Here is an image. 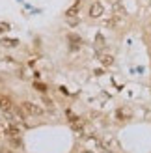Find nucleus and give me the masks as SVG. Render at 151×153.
Masks as SVG:
<instances>
[{
    "label": "nucleus",
    "instance_id": "nucleus-10",
    "mask_svg": "<svg viewBox=\"0 0 151 153\" xmlns=\"http://www.w3.org/2000/svg\"><path fill=\"white\" fill-rule=\"evenodd\" d=\"M99 149H101V153H112L108 148H104V146H99Z\"/></svg>",
    "mask_w": 151,
    "mask_h": 153
},
{
    "label": "nucleus",
    "instance_id": "nucleus-2",
    "mask_svg": "<svg viewBox=\"0 0 151 153\" xmlns=\"http://www.w3.org/2000/svg\"><path fill=\"white\" fill-rule=\"evenodd\" d=\"M4 133L7 138H17V136H21V129L17 127V123L13 120L4 118Z\"/></svg>",
    "mask_w": 151,
    "mask_h": 153
},
{
    "label": "nucleus",
    "instance_id": "nucleus-9",
    "mask_svg": "<svg viewBox=\"0 0 151 153\" xmlns=\"http://www.w3.org/2000/svg\"><path fill=\"white\" fill-rule=\"evenodd\" d=\"M4 45H7V47H15L17 41H15V39H4Z\"/></svg>",
    "mask_w": 151,
    "mask_h": 153
},
{
    "label": "nucleus",
    "instance_id": "nucleus-8",
    "mask_svg": "<svg viewBox=\"0 0 151 153\" xmlns=\"http://www.w3.org/2000/svg\"><path fill=\"white\" fill-rule=\"evenodd\" d=\"M34 88H37L39 91H47V86H45V84H41V82H36V84H34Z\"/></svg>",
    "mask_w": 151,
    "mask_h": 153
},
{
    "label": "nucleus",
    "instance_id": "nucleus-7",
    "mask_svg": "<svg viewBox=\"0 0 151 153\" xmlns=\"http://www.w3.org/2000/svg\"><path fill=\"white\" fill-rule=\"evenodd\" d=\"M101 62H103L104 65H110V64H112V56H101Z\"/></svg>",
    "mask_w": 151,
    "mask_h": 153
},
{
    "label": "nucleus",
    "instance_id": "nucleus-6",
    "mask_svg": "<svg viewBox=\"0 0 151 153\" xmlns=\"http://www.w3.org/2000/svg\"><path fill=\"white\" fill-rule=\"evenodd\" d=\"M103 146L108 148V149H116L118 148V142L112 138V136H104V138H103Z\"/></svg>",
    "mask_w": 151,
    "mask_h": 153
},
{
    "label": "nucleus",
    "instance_id": "nucleus-11",
    "mask_svg": "<svg viewBox=\"0 0 151 153\" xmlns=\"http://www.w3.org/2000/svg\"><path fill=\"white\" fill-rule=\"evenodd\" d=\"M0 153H11V149H0Z\"/></svg>",
    "mask_w": 151,
    "mask_h": 153
},
{
    "label": "nucleus",
    "instance_id": "nucleus-5",
    "mask_svg": "<svg viewBox=\"0 0 151 153\" xmlns=\"http://www.w3.org/2000/svg\"><path fill=\"white\" fill-rule=\"evenodd\" d=\"M90 15H92V17H101V15H103V6H101V2H95L92 7H90Z\"/></svg>",
    "mask_w": 151,
    "mask_h": 153
},
{
    "label": "nucleus",
    "instance_id": "nucleus-3",
    "mask_svg": "<svg viewBox=\"0 0 151 153\" xmlns=\"http://www.w3.org/2000/svg\"><path fill=\"white\" fill-rule=\"evenodd\" d=\"M0 110H2L4 114H7V112H11V110H13V103H11V99H10V97L0 95Z\"/></svg>",
    "mask_w": 151,
    "mask_h": 153
},
{
    "label": "nucleus",
    "instance_id": "nucleus-12",
    "mask_svg": "<svg viewBox=\"0 0 151 153\" xmlns=\"http://www.w3.org/2000/svg\"><path fill=\"white\" fill-rule=\"evenodd\" d=\"M88 153H90V151H88Z\"/></svg>",
    "mask_w": 151,
    "mask_h": 153
},
{
    "label": "nucleus",
    "instance_id": "nucleus-1",
    "mask_svg": "<svg viewBox=\"0 0 151 153\" xmlns=\"http://www.w3.org/2000/svg\"><path fill=\"white\" fill-rule=\"evenodd\" d=\"M21 106H22V110H24L30 118H41L43 114H45V110L41 108V106L37 105V103H32V101H24Z\"/></svg>",
    "mask_w": 151,
    "mask_h": 153
},
{
    "label": "nucleus",
    "instance_id": "nucleus-4",
    "mask_svg": "<svg viewBox=\"0 0 151 153\" xmlns=\"http://www.w3.org/2000/svg\"><path fill=\"white\" fill-rule=\"evenodd\" d=\"M82 7V0H77V2H75L69 10L65 11V17H75V15H78V10Z\"/></svg>",
    "mask_w": 151,
    "mask_h": 153
}]
</instances>
